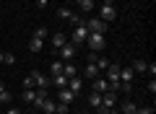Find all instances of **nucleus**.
Here are the masks:
<instances>
[{
	"label": "nucleus",
	"mask_w": 156,
	"mask_h": 114,
	"mask_svg": "<svg viewBox=\"0 0 156 114\" xmlns=\"http://www.w3.org/2000/svg\"><path fill=\"white\" fill-rule=\"evenodd\" d=\"M86 44H89L91 52H101L104 44H107V39H104V34H89V36H86Z\"/></svg>",
	"instance_id": "1"
},
{
	"label": "nucleus",
	"mask_w": 156,
	"mask_h": 114,
	"mask_svg": "<svg viewBox=\"0 0 156 114\" xmlns=\"http://www.w3.org/2000/svg\"><path fill=\"white\" fill-rule=\"evenodd\" d=\"M76 52H78V47H76V44H70V42H65V44H62L60 49H57V57H60L62 62H70L73 57H76Z\"/></svg>",
	"instance_id": "2"
},
{
	"label": "nucleus",
	"mask_w": 156,
	"mask_h": 114,
	"mask_svg": "<svg viewBox=\"0 0 156 114\" xmlns=\"http://www.w3.org/2000/svg\"><path fill=\"white\" fill-rule=\"evenodd\" d=\"M83 26L89 29V34H104V31H107V23L101 21V18H89Z\"/></svg>",
	"instance_id": "3"
},
{
	"label": "nucleus",
	"mask_w": 156,
	"mask_h": 114,
	"mask_svg": "<svg viewBox=\"0 0 156 114\" xmlns=\"http://www.w3.org/2000/svg\"><path fill=\"white\" fill-rule=\"evenodd\" d=\"M86 36H89V29H86V26H76V29H73V34H70V44H76V47H78V44L86 42Z\"/></svg>",
	"instance_id": "4"
},
{
	"label": "nucleus",
	"mask_w": 156,
	"mask_h": 114,
	"mask_svg": "<svg viewBox=\"0 0 156 114\" xmlns=\"http://www.w3.org/2000/svg\"><path fill=\"white\" fill-rule=\"evenodd\" d=\"M29 75L34 78V86H37V88H50V86H52V78H47L44 73H39V70L29 73Z\"/></svg>",
	"instance_id": "5"
},
{
	"label": "nucleus",
	"mask_w": 156,
	"mask_h": 114,
	"mask_svg": "<svg viewBox=\"0 0 156 114\" xmlns=\"http://www.w3.org/2000/svg\"><path fill=\"white\" fill-rule=\"evenodd\" d=\"M99 13H101L99 18H101L104 23H109V21H115V18H117V11H115V5H104V3H101Z\"/></svg>",
	"instance_id": "6"
},
{
	"label": "nucleus",
	"mask_w": 156,
	"mask_h": 114,
	"mask_svg": "<svg viewBox=\"0 0 156 114\" xmlns=\"http://www.w3.org/2000/svg\"><path fill=\"white\" fill-rule=\"evenodd\" d=\"M101 106L115 109V106H117V93H115V91H104V93H101Z\"/></svg>",
	"instance_id": "7"
},
{
	"label": "nucleus",
	"mask_w": 156,
	"mask_h": 114,
	"mask_svg": "<svg viewBox=\"0 0 156 114\" xmlns=\"http://www.w3.org/2000/svg\"><path fill=\"white\" fill-rule=\"evenodd\" d=\"M120 70H122V67L117 65V62H109V65H107V75H109V81H120Z\"/></svg>",
	"instance_id": "8"
},
{
	"label": "nucleus",
	"mask_w": 156,
	"mask_h": 114,
	"mask_svg": "<svg viewBox=\"0 0 156 114\" xmlns=\"http://www.w3.org/2000/svg\"><path fill=\"white\" fill-rule=\"evenodd\" d=\"M65 42H68V36H65V34H62V31L52 34V49H55V52H57V49H60V47H62V44H65Z\"/></svg>",
	"instance_id": "9"
},
{
	"label": "nucleus",
	"mask_w": 156,
	"mask_h": 114,
	"mask_svg": "<svg viewBox=\"0 0 156 114\" xmlns=\"http://www.w3.org/2000/svg\"><path fill=\"white\" fill-rule=\"evenodd\" d=\"M57 98H60V104H70L73 98H76V93H73L70 88H60V93H57Z\"/></svg>",
	"instance_id": "10"
},
{
	"label": "nucleus",
	"mask_w": 156,
	"mask_h": 114,
	"mask_svg": "<svg viewBox=\"0 0 156 114\" xmlns=\"http://www.w3.org/2000/svg\"><path fill=\"white\" fill-rule=\"evenodd\" d=\"M62 75H65V78H76L78 75V67L73 65V62H62Z\"/></svg>",
	"instance_id": "11"
},
{
	"label": "nucleus",
	"mask_w": 156,
	"mask_h": 114,
	"mask_svg": "<svg viewBox=\"0 0 156 114\" xmlns=\"http://www.w3.org/2000/svg\"><path fill=\"white\" fill-rule=\"evenodd\" d=\"M94 91H96V93L109 91V83H107V78H94Z\"/></svg>",
	"instance_id": "12"
},
{
	"label": "nucleus",
	"mask_w": 156,
	"mask_h": 114,
	"mask_svg": "<svg viewBox=\"0 0 156 114\" xmlns=\"http://www.w3.org/2000/svg\"><path fill=\"white\" fill-rule=\"evenodd\" d=\"M135 109H138V104L135 101H122V106H120V114H135Z\"/></svg>",
	"instance_id": "13"
},
{
	"label": "nucleus",
	"mask_w": 156,
	"mask_h": 114,
	"mask_svg": "<svg viewBox=\"0 0 156 114\" xmlns=\"http://www.w3.org/2000/svg\"><path fill=\"white\" fill-rule=\"evenodd\" d=\"M68 88H70L73 93H81V88H83V81H81V78H68Z\"/></svg>",
	"instance_id": "14"
},
{
	"label": "nucleus",
	"mask_w": 156,
	"mask_h": 114,
	"mask_svg": "<svg viewBox=\"0 0 156 114\" xmlns=\"http://www.w3.org/2000/svg\"><path fill=\"white\" fill-rule=\"evenodd\" d=\"M133 78H135V73L130 67H122L120 70V83H133Z\"/></svg>",
	"instance_id": "15"
},
{
	"label": "nucleus",
	"mask_w": 156,
	"mask_h": 114,
	"mask_svg": "<svg viewBox=\"0 0 156 114\" xmlns=\"http://www.w3.org/2000/svg\"><path fill=\"white\" fill-rule=\"evenodd\" d=\"M42 44H44L42 39L31 36V39H29V52H42Z\"/></svg>",
	"instance_id": "16"
},
{
	"label": "nucleus",
	"mask_w": 156,
	"mask_h": 114,
	"mask_svg": "<svg viewBox=\"0 0 156 114\" xmlns=\"http://www.w3.org/2000/svg\"><path fill=\"white\" fill-rule=\"evenodd\" d=\"M52 86H57V88H68V78L62 75V73H60V75H52Z\"/></svg>",
	"instance_id": "17"
},
{
	"label": "nucleus",
	"mask_w": 156,
	"mask_h": 114,
	"mask_svg": "<svg viewBox=\"0 0 156 114\" xmlns=\"http://www.w3.org/2000/svg\"><path fill=\"white\" fill-rule=\"evenodd\" d=\"M83 73H86V78H99V67H96L94 62H89V65H86V70H83Z\"/></svg>",
	"instance_id": "18"
},
{
	"label": "nucleus",
	"mask_w": 156,
	"mask_h": 114,
	"mask_svg": "<svg viewBox=\"0 0 156 114\" xmlns=\"http://www.w3.org/2000/svg\"><path fill=\"white\" fill-rule=\"evenodd\" d=\"M89 106H101V93H96V91H91V96H89Z\"/></svg>",
	"instance_id": "19"
},
{
	"label": "nucleus",
	"mask_w": 156,
	"mask_h": 114,
	"mask_svg": "<svg viewBox=\"0 0 156 114\" xmlns=\"http://www.w3.org/2000/svg\"><path fill=\"white\" fill-rule=\"evenodd\" d=\"M34 98H37V91H34V88H23V101L34 104Z\"/></svg>",
	"instance_id": "20"
},
{
	"label": "nucleus",
	"mask_w": 156,
	"mask_h": 114,
	"mask_svg": "<svg viewBox=\"0 0 156 114\" xmlns=\"http://www.w3.org/2000/svg\"><path fill=\"white\" fill-rule=\"evenodd\" d=\"M8 101H11V91L0 83V104H8Z\"/></svg>",
	"instance_id": "21"
},
{
	"label": "nucleus",
	"mask_w": 156,
	"mask_h": 114,
	"mask_svg": "<svg viewBox=\"0 0 156 114\" xmlns=\"http://www.w3.org/2000/svg\"><path fill=\"white\" fill-rule=\"evenodd\" d=\"M68 21H70L73 26H83L86 18H83V16H78V13H70V18H68Z\"/></svg>",
	"instance_id": "22"
},
{
	"label": "nucleus",
	"mask_w": 156,
	"mask_h": 114,
	"mask_svg": "<svg viewBox=\"0 0 156 114\" xmlns=\"http://www.w3.org/2000/svg\"><path fill=\"white\" fill-rule=\"evenodd\" d=\"M146 65H148L146 60H135L133 62V73H146Z\"/></svg>",
	"instance_id": "23"
},
{
	"label": "nucleus",
	"mask_w": 156,
	"mask_h": 114,
	"mask_svg": "<svg viewBox=\"0 0 156 114\" xmlns=\"http://www.w3.org/2000/svg\"><path fill=\"white\" fill-rule=\"evenodd\" d=\"M78 5H81V11H83V13H91V11H94V3H91V0H81Z\"/></svg>",
	"instance_id": "24"
},
{
	"label": "nucleus",
	"mask_w": 156,
	"mask_h": 114,
	"mask_svg": "<svg viewBox=\"0 0 156 114\" xmlns=\"http://www.w3.org/2000/svg\"><path fill=\"white\" fill-rule=\"evenodd\" d=\"M50 73H52V75H60V73H62V60H57V62H52V67H50Z\"/></svg>",
	"instance_id": "25"
},
{
	"label": "nucleus",
	"mask_w": 156,
	"mask_h": 114,
	"mask_svg": "<svg viewBox=\"0 0 156 114\" xmlns=\"http://www.w3.org/2000/svg\"><path fill=\"white\" fill-rule=\"evenodd\" d=\"M34 36H37V39H42V42H44V39H47V29H44V26H39L37 31H34Z\"/></svg>",
	"instance_id": "26"
},
{
	"label": "nucleus",
	"mask_w": 156,
	"mask_h": 114,
	"mask_svg": "<svg viewBox=\"0 0 156 114\" xmlns=\"http://www.w3.org/2000/svg\"><path fill=\"white\" fill-rule=\"evenodd\" d=\"M70 13H73V11H68V8H60V11H57V18L68 21V18H70Z\"/></svg>",
	"instance_id": "27"
},
{
	"label": "nucleus",
	"mask_w": 156,
	"mask_h": 114,
	"mask_svg": "<svg viewBox=\"0 0 156 114\" xmlns=\"http://www.w3.org/2000/svg\"><path fill=\"white\" fill-rule=\"evenodd\" d=\"M3 62H5V65H16V57H13L11 52H5L3 54Z\"/></svg>",
	"instance_id": "28"
},
{
	"label": "nucleus",
	"mask_w": 156,
	"mask_h": 114,
	"mask_svg": "<svg viewBox=\"0 0 156 114\" xmlns=\"http://www.w3.org/2000/svg\"><path fill=\"white\" fill-rule=\"evenodd\" d=\"M135 114H154V109H151V106H138Z\"/></svg>",
	"instance_id": "29"
},
{
	"label": "nucleus",
	"mask_w": 156,
	"mask_h": 114,
	"mask_svg": "<svg viewBox=\"0 0 156 114\" xmlns=\"http://www.w3.org/2000/svg\"><path fill=\"white\" fill-rule=\"evenodd\" d=\"M23 88H34V78H31V75L23 78Z\"/></svg>",
	"instance_id": "30"
},
{
	"label": "nucleus",
	"mask_w": 156,
	"mask_h": 114,
	"mask_svg": "<svg viewBox=\"0 0 156 114\" xmlns=\"http://www.w3.org/2000/svg\"><path fill=\"white\" fill-rule=\"evenodd\" d=\"M96 114H112L109 106H96Z\"/></svg>",
	"instance_id": "31"
},
{
	"label": "nucleus",
	"mask_w": 156,
	"mask_h": 114,
	"mask_svg": "<svg viewBox=\"0 0 156 114\" xmlns=\"http://www.w3.org/2000/svg\"><path fill=\"white\" fill-rule=\"evenodd\" d=\"M148 91H151V93H156V81H154V78L148 81Z\"/></svg>",
	"instance_id": "32"
},
{
	"label": "nucleus",
	"mask_w": 156,
	"mask_h": 114,
	"mask_svg": "<svg viewBox=\"0 0 156 114\" xmlns=\"http://www.w3.org/2000/svg\"><path fill=\"white\" fill-rule=\"evenodd\" d=\"M47 3H50V0H37V5H39V8H47Z\"/></svg>",
	"instance_id": "33"
},
{
	"label": "nucleus",
	"mask_w": 156,
	"mask_h": 114,
	"mask_svg": "<svg viewBox=\"0 0 156 114\" xmlns=\"http://www.w3.org/2000/svg\"><path fill=\"white\" fill-rule=\"evenodd\" d=\"M5 114H21V109H16V106H13V109H8Z\"/></svg>",
	"instance_id": "34"
},
{
	"label": "nucleus",
	"mask_w": 156,
	"mask_h": 114,
	"mask_svg": "<svg viewBox=\"0 0 156 114\" xmlns=\"http://www.w3.org/2000/svg\"><path fill=\"white\" fill-rule=\"evenodd\" d=\"M3 54H5V52H0V62H3Z\"/></svg>",
	"instance_id": "35"
},
{
	"label": "nucleus",
	"mask_w": 156,
	"mask_h": 114,
	"mask_svg": "<svg viewBox=\"0 0 156 114\" xmlns=\"http://www.w3.org/2000/svg\"><path fill=\"white\" fill-rule=\"evenodd\" d=\"M112 114H120V112H115V109H112Z\"/></svg>",
	"instance_id": "36"
},
{
	"label": "nucleus",
	"mask_w": 156,
	"mask_h": 114,
	"mask_svg": "<svg viewBox=\"0 0 156 114\" xmlns=\"http://www.w3.org/2000/svg\"><path fill=\"white\" fill-rule=\"evenodd\" d=\"M81 114H89V112H81Z\"/></svg>",
	"instance_id": "37"
},
{
	"label": "nucleus",
	"mask_w": 156,
	"mask_h": 114,
	"mask_svg": "<svg viewBox=\"0 0 156 114\" xmlns=\"http://www.w3.org/2000/svg\"><path fill=\"white\" fill-rule=\"evenodd\" d=\"M29 114H37V112H29Z\"/></svg>",
	"instance_id": "38"
},
{
	"label": "nucleus",
	"mask_w": 156,
	"mask_h": 114,
	"mask_svg": "<svg viewBox=\"0 0 156 114\" xmlns=\"http://www.w3.org/2000/svg\"><path fill=\"white\" fill-rule=\"evenodd\" d=\"M91 3H96V0H91Z\"/></svg>",
	"instance_id": "39"
},
{
	"label": "nucleus",
	"mask_w": 156,
	"mask_h": 114,
	"mask_svg": "<svg viewBox=\"0 0 156 114\" xmlns=\"http://www.w3.org/2000/svg\"><path fill=\"white\" fill-rule=\"evenodd\" d=\"M52 114H57V112H52Z\"/></svg>",
	"instance_id": "40"
},
{
	"label": "nucleus",
	"mask_w": 156,
	"mask_h": 114,
	"mask_svg": "<svg viewBox=\"0 0 156 114\" xmlns=\"http://www.w3.org/2000/svg\"><path fill=\"white\" fill-rule=\"evenodd\" d=\"M78 3H81V0H78Z\"/></svg>",
	"instance_id": "41"
}]
</instances>
